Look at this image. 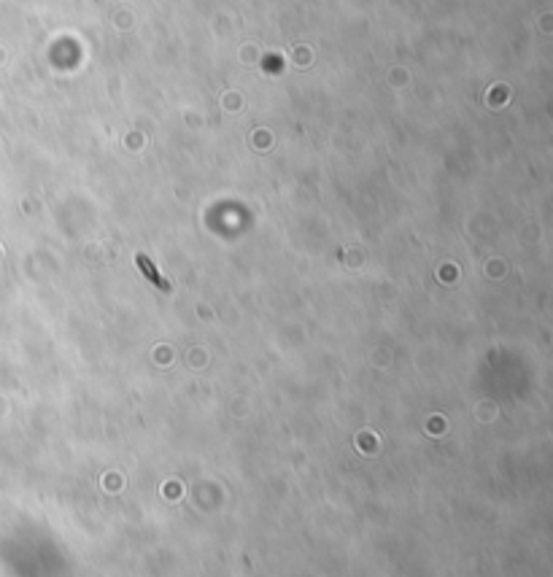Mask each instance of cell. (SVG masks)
I'll list each match as a JSON object with an SVG mask.
<instances>
[{
	"label": "cell",
	"mask_w": 553,
	"mask_h": 577,
	"mask_svg": "<svg viewBox=\"0 0 553 577\" xmlns=\"http://www.w3.org/2000/svg\"><path fill=\"white\" fill-rule=\"evenodd\" d=\"M138 265H141V270H144L146 275H149V278H151V281H154L157 286L167 288V281H162V278H157V272L151 270V265H149V259H144V256H138Z\"/></svg>",
	"instance_id": "1"
}]
</instances>
